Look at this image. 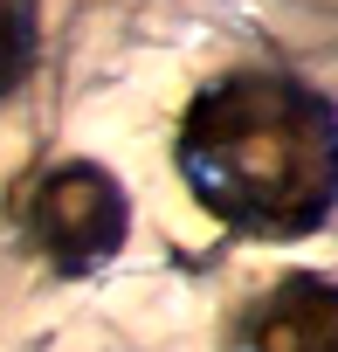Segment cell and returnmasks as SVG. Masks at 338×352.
I'll return each mask as SVG.
<instances>
[{
  "label": "cell",
  "instance_id": "obj_1",
  "mask_svg": "<svg viewBox=\"0 0 338 352\" xmlns=\"http://www.w3.org/2000/svg\"><path fill=\"white\" fill-rule=\"evenodd\" d=\"M180 180L235 235L297 242L338 208V111L283 69H235L180 118Z\"/></svg>",
  "mask_w": 338,
  "mask_h": 352
},
{
  "label": "cell",
  "instance_id": "obj_2",
  "mask_svg": "<svg viewBox=\"0 0 338 352\" xmlns=\"http://www.w3.org/2000/svg\"><path fill=\"white\" fill-rule=\"evenodd\" d=\"M21 235L28 249L63 270V276H90L97 263H111L131 235V201L90 159H63L49 173H35L21 194Z\"/></svg>",
  "mask_w": 338,
  "mask_h": 352
},
{
  "label": "cell",
  "instance_id": "obj_3",
  "mask_svg": "<svg viewBox=\"0 0 338 352\" xmlns=\"http://www.w3.org/2000/svg\"><path fill=\"white\" fill-rule=\"evenodd\" d=\"M249 352H338V283L331 276H283L256 297L242 324Z\"/></svg>",
  "mask_w": 338,
  "mask_h": 352
},
{
  "label": "cell",
  "instance_id": "obj_4",
  "mask_svg": "<svg viewBox=\"0 0 338 352\" xmlns=\"http://www.w3.org/2000/svg\"><path fill=\"white\" fill-rule=\"evenodd\" d=\"M35 56H42V28H35V14L14 8V0H0V97H14V90L28 83Z\"/></svg>",
  "mask_w": 338,
  "mask_h": 352
}]
</instances>
